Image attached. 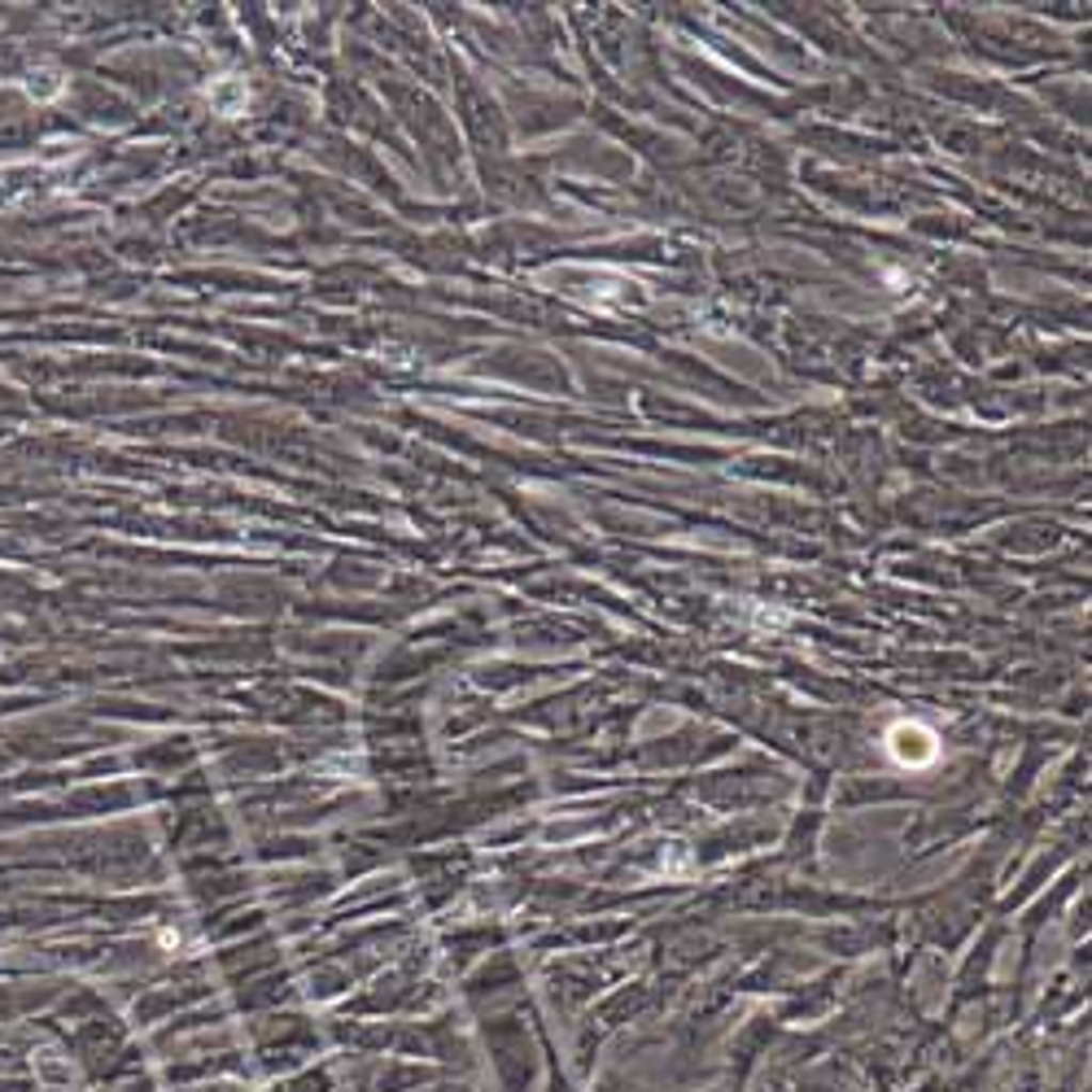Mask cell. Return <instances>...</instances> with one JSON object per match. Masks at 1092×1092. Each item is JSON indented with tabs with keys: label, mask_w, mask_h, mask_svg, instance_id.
Returning <instances> with one entry per match:
<instances>
[{
	"label": "cell",
	"mask_w": 1092,
	"mask_h": 1092,
	"mask_svg": "<svg viewBox=\"0 0 1092 1092\" xmlns=\"http://www.w3.org/2000/svg\"><path fill=\"white\" fill-rule=\"evenodd\" d=\"M887 751L896 756L900 765L922 770V765H935V761H939V739H935V730H927L922 722H896V726L887 730Z\"/></svg>",
	"instance_id": "cell-1"
}]
</instances>
